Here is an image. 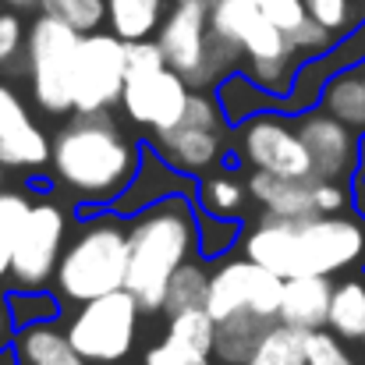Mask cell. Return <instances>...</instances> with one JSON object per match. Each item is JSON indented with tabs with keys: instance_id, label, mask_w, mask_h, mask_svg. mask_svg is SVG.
<instances>
[{
	"instance_id": "18",
	"label": "cell",
	"mask_w": 365,
	"mask_h": 365,
	"mask_svg": "<svg viewBox=\"0 0 365 365\" xmlns=\"http://www.w3.org/2000/svg\"><path fill=\"white\" fill-rule=\"evenodd\" d=\"M312 185H316V178H280V174H266V170L245 174L248 199L259 206V213H269V217H309V213H316Z\"/></svg>"
},
{
	"instance_id": "12",
	"label": "cell",
	"mask_w": 365,
	"mask_h": 365,
	"mask_svg": "<svg viewBox=\"0 0 365 365\" xmlns=\"http://www.w3.org/2000/svg\"><path fill=\"white\" fill-rule=\"evenodd\" d=\"M238 160L248 170H266L280 178H312L309 149L298 135V124L291 114L262 110L238 124L235 131Z\"/></svg>"
},
{
	"instance_id": "33",
	"label": "cell",
	"mask_w": 365,
	"mask_h": 365,
	"mask_svg": "<svg viewBox=\"0 0 365 365\" xmlns=\"http://www.w3.org/2000/svg\"><path fill=\"white\" fill-rule=\"evenodd\" d=\"M305 11L337 39L365 25V0H305Z\"/></svg>"
},
{
	"instance_id": "17",
	"label": "cell",
	"mask_w": 365,
	"mask_h": 365,
	"mask_svg": "<svg viewBox=\"0 0 365 365\" xmlns=\"http://www.w3.org/2000/svg\"><path fill=\"white\" fill-rule=\"evenodd\" d=\"M170 195H195V178L174 170V167L145 142L138 174L131 178V185L124 188V195L114 202V210H118L121 217H135V213H142L145 206H153V202H160V199H170Z\"/></svg>"
},
{
	"instance_id": "37",
	"label": "cell",
	"mask_w": 365,
	"mask_h": 365,
	"mask_svg": "<svg viewBox=\"0 0 365 365\" xmlns=\"http://www.w3.org/2000/svg\"><path fill=\"white\" fill-rule=\"evenodd\" d=\"M273 25H280L284 32H294L305 18H309V11H305V0H252Z\"/></svg>"
},
{
	"instance_id": "13",
	"label": "cell",
	"mask_w": 365,
	"mask_h": 365,
	"mask_svg": "<svg viewBox=\"0 0 365 365\" xmlns=\"http://www.w3.org/2000/svg\"><path fill=\"white\" fill-rule=\"evenodd\" d=\"M128 78V43L110 29L82 36L75 64V114H107L121 107Z\"/></svg>"
},
{
	"instance_id": "30",
	"label": "cell",
	"mask_w": 365,
	"mask_h": 365,
	"mask_svg": "<svg viewBox=\"0 0 365 365\" xmlns=\"http://www.w3.org/2000/svg\"><path fill=\"white\" fill-rule=\"evenodd\" d=\"M7 309H11V319L14 327H36V323H61V294L43 287V291H11L7 294Z\"/></svg>"
},
{
	"instance_id": "25",
	"label": "cell",
	"mask_w": 365,
	"mask_h": 365,
	"mask_svg": "<svg viewBox=\"0 0 365 365\" xmlns=\"http://www.w3.org/2000/svg\"><path fill=\"white\" fill-rule=\"evenodd\" d=\"M245 365H309V330L287 327L280 319L269 323Z\"/></svg>"
},
{
	"instance_id": "3",
	"label": "cell",
	"mask_w": 365,
	"mask_h": 365,
	"mask_svg": "<svg viewBox=\"0 0 365 365\" xmlns=\"http://www.w3.org/2000/svg\"><path fill=\"white\" fill-rule=\"evenodd\" d=\"M128 291L145 312H163L174 273L199 255V210L192 195H170L128 224Z\"/></svg>"
},
{
	"instance_id": "36",
	"label": "cell",
	"mask_w": 365,
	"mask_h": 365,
	"mask_svg": "<svg viewBox=\"0 0 365 365\" xmlns=\"http://www.w3.org/2000/svg\"><path fill=\"white\" fill-rule=\"evenodd\" d=\"M309 365H359L355 355L344 348V341L334 330H312L309 334Z\"/></svg>"
},
{
	"instance_id": "5",
	"label": "cell",
	"mask_w": 365,
	"mask_h": 365,
	"mask_svg": "<svg viewBox=\"0 0 365 365\" xmlns=\"http://www.w3.org/2000/svg\"><path fill=\"white\" fill-rule=\"evenodd\" d=\"M210 29L217 39L231 43L242 53V71L266 93L287 96L302 57L291 46V36L273 25L252 0H213Z\"/></svg>"
},
{
	"instance_id": "41",
	"label": "cell",
	"mask_w": 365,
	"mask_h": 365,
	"mask_svg": "<svg viewBox=\"0 0 365 365\" xmlns=\"http://www.w3.org/2000/svg\"><path fill=\"white\" fill-rule=\"evenodd\" d=\"M0 365H18V355H14V344L0 348Z\"/></svg>"
},
{
	"instance_id": "8",
	"label": "cell",
	"mask_w": 365,
	"mask_h": 365,
	"mask_svg": "<svg viewBox=\"0 0 365 365\" xmlns=\"http://www.w3.org/2000/svg\"><path fill=\"white\" fill-rule=\"evenodd\" d=\"M227 114L217 100L213 89H195L188 100L185 118L163 131L149 135V145L181 174L188 178H202L210 170H217L231 149V135H227Z\"/></svg>"
},
{
	"instance_id": "42",
	"label": "cell",
	"mask_w": 365,
	"mask_h": 365,
	"mask_svg": "<svg viewBox=\"0 0 365 365\" xmlns=\"http://www.w3.org/2000/svg\"><path fill=\"white\" fill-rule=\"evenodd\" d=\"M4 181H7V167L0 163V192H4Z\"/></svg>"
},
{
	"instance_id": "21",
	"label": "cell",
	"mask_w": 365,
	"mask_h": 365,
	"mask_svg": "<svg viewBox=\"0 0 365 365\" xmlns=\"http://www.w3.org/2000/svg\"><path fill=\"white\" fill-rule=\"evenodd\" d=\"M170 0H107V29L124 43L156 39Z\"/></svg>"
},
{
	"instance_id": "6",
	"label": "cell",
	"mask_w": 365,
	"mask_h": 365,
	"mask_svg": "<svg viewBox=\"0 0 365 365\" xmlns=\"http://www.w3.org/2000/svg\"><path fill=\"white\" fill-rule=\"evenodd\" d=\"M156 43L192 89H217L227 75L242 71V53L210 29V0H170Z\"/></svg>"
},
{
	"instance_id": "22",
	"label": "cell",
	"mask_w": 365,
	"mask_h": 365,
	"mask_svg": "<svg viewBox=\"0 0 365 365\" xmlns=\"http://www.w3.org/2000/svg\"><path fill=\"white\" fill-rule=\"evenodd\" d=\"M319 107L330 110L337 121H344L351 131L365 135V64L337 71L327 82V89L319 96Z\"/></svg>"
},
{
	"instance_id": "26",
	"label": "cell",
	"mask_w": 365,
	"mask_h": 365,
	"mask_svg": "<svg viewBox=\"0 0 365 365\" xmlns=\"http://www.w3.org/2000/svg\"><path fill=\"white\" fill-rule=\"evenodd\" d=\"M327 330H334L341 341H362L365 337V280L362 277H348V280L334 284V302H330Z\"/></svg>"
},
{
	"instance_id": "11",
	"label": "cell",
	"mask_w": 365,
	"mask_h": 365,
	"mask_svg": "<svg viewBox=\"0 0 365 365\" xmlns=\"http://www.w3.org/2000/svg\"><path fill=\"white\" fill-rule=\"evenodd\" d=\"M280 294H284V277L273 269L259 266L255 259H220L210 269V291H206V309L220 323L238 312H255L266 323H277L280 312Z\"/></svg>"
},
{
	"instance_id": "38",
	"label": "cell",
	"mask_w": 365,
	"mask_h": 365,
	"mask_svg": "<svg viewBox=\"0 0 365 365\" xmlns=\"http://www.w3.org/2000/svg\"><path fill=\"white\" fill-rule=\"evenodd\" d=\"M351 199L355 195L344 188V181H316L312 185V202H316V213H323V217H341Z\"/></svg>"
},
{
	"instance_id": "35",
	"label": "cell",
	"mask_w": 365,
	"mask_h": 365,
	"mask_svg": "<svg viewBox=\"0 0 365 365\" xmlns=\"http://www.w3.org/2000/svg\"><path fill=\"white\" fill-rule=\"evenodd\" d=\"M142 365H213V359L199 355V351H192V348H185V344H178L163 334L156 344H149L142 351Z\"/></svg>"
},
{
	"instance_id": "27",
	"label": "cell",
	"mask_w": 365,
	"mask_h": 365,
	"mask_svg": "<svg viewBox=\"0 0 365 365\" xmlns=\"http://www.w3.org/2000/svg\"><path fill=\"white\" fill-rule=\"evenodd\" d=\"M206 291H210V269H206V259H188L170 287H167V298H163V316H178V312H188V309H202L206 305Z\"/></svg>"
},
{
	"instance_id": "20",
	"label": "cell",
	"mask_w": 365,
	"mask_h": 365,
	"mask_svg": "<svg viewBox=\"0 0 365 365\" xmlns=\"http://www.w3.org/2000/svg\"><path fill=\"white\" fill-rule=\"evenodd\" d=\"M11 344H14L18 365H93V362H86L78 355V348L68 341L64 323L21 327Z\"/></svg>"
},
{
	"instance_id": "28",
	"label": "cell",
	"mask_w": 365,
	"mask_h": 365,
	"mask_svg": "<svg viewBox=\"0 0 365 365\" xmlns=\"http://www.w3.org/2000/svg\"><path fill=\"white\" fill-rule=\"evenodd\" d=\"M32 199L18 188H4L0 192V280L11 277V262H14V248L21 238V227L29 220Z\"/></svg>"
},
{
	"instance_id": "29",
	"label": "cell",
	"mask_w": 365,
	"mask_h": 365,
	"mask_svg": "<svg viewBox=\"0 0 365 365\" xmlns=\"http://www.w3.org/2000/svg\"><path fill=\"white\" fill-rule=\"evenodd\" d=\"M170 341L199 351V355H210L217 351V319L210 316V309H188V312H178V316H167V330H163Z\"/></svg>"
},
{
	"instance_id": "34",
	"label": "cell",
	"mask_w": 365,
	"mask_h": 365,
	"mask_svg": "<svg viewBox=\"0 0 365 365\" xmlns=\"http://www.w3.org/2000/svg\"><path fill=\"white\" fill-rule=\"evenodd\" d=\"M25 43H29V25L21 21L18 11H0V68H14L25 61Z\"/></svg>"
},
{
	"instance_id": "1",
	"label": "cell",
	"mask_w": 365,
	"mask_h": 365,
	"mask_svg": "<svg viewBox=\"0 0 365 365\" xmlns=\"http://www.w3.org/2000/svg\"><path fill=\"white\" fill-rule=\"evenodd\" d=\"M142 142L107 114H71L53 131L50 174L78 213L114 210L142 163Z\"/></svg>"
},
{
	"instance_id": "9",
	"label": "cell",
	"mask_w": 365,
	"mask_h": 365,
	"mask_svg": "<svg viewBox=\"0 0 365 365\" xmlns=\"http://www.w3.org/2000/svg\"><path fill=\"white\" fill-rule=\"evenodd\" d=\"M142 305L138 298L124 287L114 294L93 298L86 305H78L64 330L68 341L78 348V355L93 365H118L135 351L138 341V323H142Z\"/></svg>"
},
{
	"instance_id": "43",
	"label": "cell",
	"mask_w": 365,
	"mask_h": 365,
	"mask_svg": "<svg viewBox=\"0 0 365 365\" xmlns=\"http://www.w3.org/2000/svg\"><path fill=\"white\" fill-rule=\"evenodd\" d=\"M210 4H213V0H210Z\"/></svg>"
},
{
	"instance_id": "10",
	"label": "cell",
	"mask_w": 365,
	"mask_h": 365,
	"mask_svg": "<svg viewBox=\"0 0 365 365\" xmlns=\"http://www.w3.org/2000/svg\"><path fill=\"white\" fill-rule=\"evenodd\" d=\"M68 227H71L68 206H61L57 199L32 202L18 248H14L11 277H7L11 291H43L53 284L64 245H68Z\"/></svg>"
},
{
	"instance_id": "24",
	"label": "cell",
	"mask_w": 365,
	"mask_h": 365,
	"mask_svg": "<svg viewBox=\"0 0 365 365\" xmlns=\"http://www.w3.org/2000/svg\"><path fill=\"white\" fill-rule=\"evenodd\" d=\"M195 206L202 213L213 217H242L245 202H248V188L245 178L231 174V170H210L195 181Z\"/></svg>"
},
{
	"instance_id": "7",
	"label": "cell",
	"mask_w": 365,
	"mask_h": 365,
	"mask_svg": "<svg viewBox=\"0 0 365 365\" xmlns=\"http://www.w3.org/2000/svg\"><path fill=\"white\" fill-rule=\"evenodd\" d=\"M78 46L82 32L71 25L36 14L29 25V43H25V75L32 100L43 114L50 118H71L75 114V64H78Z\"/></svg>"
},
{
	"instance_id": "14",
	"label": "cell",
	"mask_w": 365,
	"mask_h": 365,
	"mask_svg": "<svg viewBox=\"0 0 365 365\" xmlns=\"http://www.w3.org/2000/svg\"><path fill=\"white\" fill-rule=\"evenodd\" d=\"M192 86L185 75H178L170 64L153 68V71H128L121 93V114L135 128L145 131H163L178 124L188 110Z\"/></svg>"
},
{
	"instance_id": "4",
	"label": "cell",
	"mask_w": 365,
	"mask_h": 365,
	"mask_svg": "<svg viewBox=\"0 0 365 365\" xmlns=\"http://www.w3.org/2000/svg\"><path fill=\"white\" fill-rule=\"evenodd\" d=\"M86 220L64 245L53 291L68 305H86L93 298L124 291L128 284V227L118 210H89Z\"/></svg>"
},
{
	"instance_id": "23",
	"label": "cell",
	"mask_w": 365,
	"mask_h": 365,
	"mask_svg": "<svg viewBox=\"0 0 365 365\" xmlns=\"http://www.w3.org/2000/svg\"><path fill=\"white\" fill-rule=\"evenodd\" d=\"M266 319L255 316V312H238V316H227L217 323V351L213 359L224 365H245L252 359L255 344L262 341L266 334Z\"/></svg>"
},
{
	"instance_id": "19",
	"label": "cell",
	"mask_w": 365,
	"mask_h": 365,
	"mask_svg": "<svg viewBox=\"0 0 365 365\" xmlns=\"http://www.w3.org/2000/svg\"><path fill=\"white\" fill-rule=\"evenodd\" d=\"M330 302H334V280L330 277H287L280 294L277 319L298 330H327L330 323Z\"/></svg>"
},
{
	"instance_id": "31",
	"label": "cell",
	"mask_w": 365,
	"mask_h": 365,
	"mask_svg": "<svg viewBox=\"0 0 365 365\" xmlns=\"http://www.w3.org/2000/svg\"><path fill=\"white\" fill-rule=\"evenodd\" d=\"M242 238H245V227L238 217H213V213L199 210V259L220 262V259H227V252Z\"/></svg>"
},
{
	"instance_id": "15",
	"label": "cell",
	"mask_w": 365,
	"mask_h": 365,
	"mask_svg": "<svg viewBox=\"0 0 365 365\" xmlns=\"http://www.w3.org/2000/svg\"><path fill=\"white\" fill-rule=\"evenodd\" d=\"M294 124L309 149L316 181H344V178L359 174V163H362L359 131H351L348 124L337 121L323 107H309V110L294 114Z\"/></svg>"
},
{
	"instance_id": "44",
	"label": "cell",
	"mask_w": 365,
	"mask_h": 365,
	"mask_svg": "<svg viewBox=\"0 0 365 365\" xmlns=\"http://www.w3.org/2000/svg\"><path fill=\"white\" fill-rule=\"evenodd\" d=\"M362 341H365V337H362Z\"/></svg>"
},
{
	"instance_id": "16",
	"label": "cell",
	"mask_w": 365,
	"mask_h": 365,
	"mask_svg": "<svg viewBox=\"0 0 365 365\" xmlns=\"http://www.w3.org/2000/svg\"><path fill=\"white\" fill-rule=\"evenodd\" d=\"M53 138L29 114V103L14 86L0 82V163L7 170H43L50 167Z\"/></svg>"
},
{
	"instance_id": "40",
	"label": "cell",
	"mask_w": 365,
	"mask_h": 365,
	"mask_svg": "<svg viewBox=\"0 0 365 365\" xmlns=\"http://www.w3.org/2000/svg\"><path fill=\"white\" fill-rule=\"evenodd\" d=\"M39 4H43V0H4V7H11V11H18V14H25V11H36V14H39Z\"/></svg>"
},
{
	"instance_id": "39",
	"label": "cell",
	"mask_w": 365,
	"mask_h": 365,
	"mask_svg": "<svg viewBox=\"0 0 365 365\" xmlns=\"http://www.w3.org/2000/svg\"><path fill=\"white\" fill-rule=\"evenodd\" d=\"M14 334H18V327L11 319V309H7V302H0V348H7L14 341Z\"/></svg>"
},
{
	"instance_id": "32",
	"label": "cell",
	"mask_w": 365,
	"mask_h": 365,
	"mask_svg": "<svg viewBox=\"0 0 365 365\" xmlns=\"http://www.w3.org/2000/svg\"><path fill=\"white\" fill-rule=\"evenodd\" d=\"M39 14H50V18L71 25L75 32L89 36L107 25V0H43Z\"/></svg>"
},
{
	"instance_id": "2",
	"label": "cell",
	"mask_w": 365,
	"mask_h": 365,
	"mask_svg": "<svg viewBox=\"0 0 365 365\" xmlns=\"http://www.w3.org/2000/svg\"><path fill=\"white\" fill-rule=\"evenodd\" d=\"M242 248L248 259L273 269L277 277H337L365 259V224L355 217H269L245 231Z\"/></svg>"
}]
</instances>
